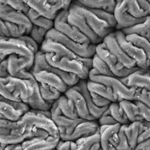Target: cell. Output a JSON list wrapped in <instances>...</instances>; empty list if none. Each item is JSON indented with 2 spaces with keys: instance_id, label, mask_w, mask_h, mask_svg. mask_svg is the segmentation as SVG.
<instances>
[{
  "instance_id": "1",
  "label": "cell",
  "mask_w": 150,
  "mask_h": 150,
  "mask_svg": "<svg viewBox=\"0 0 150 150\" xmlns=\"http://www.w3.org/2000/svg\"><path fill=\"white\" fill-rule=\"evenodd\" d=\"M49 137L59 138L58 130L49 111L30 110L16 121L0 117V143L2 145L18 144L31 138Z\"/></svg>"
},
{
  "instance_id": "2",
  "label": "cell",
  "mask_w": 150,
  "mask_h": 150,
  "mask_svg": "<svg viewBox=\"0 0 150 150\" xmlns=\"http://www.w3.org/2000/svg\"><path fill=\"white\" fill-rule=\"evenodd\" d=\"M116 30H124L142 23L150 16V3L147 0H121L113 11Z\"/></svg>"
},
{
  "instance_id": "3",
  "label": "cell",
  "mask_w": 150,
  "mask_h": 150,
  "mask_svg": "<svg viewBox=\"0 0 150 150\" xmlns=\"http://www.w3.org/2000/svg\"><path fill=\"white\" fill-rule=\"evenodd\" d=\"M47 63L51 67L64 72L76 75L81 80H87L91 69V59H74L59 56L50 52H43Z\"/></svg>"
},
{
  "instance_id": "4",
  "label": "cell",
  "mask_w": 150,
  "mask_h": 150,
  "mask_svg": "<svg viewBox=\"0 0 150 150\" xmlns=\"http://www.w3.org/2000/svg\"><path fill=\"white\" fill-rule=\"evenodd\" d=\"M38 50L39 45L29 35L0 40V54L7 56L13 54L21 56H35Z\"/></svg>"
},
{
  "instance_id": "5",
  "label": "cell",
  "mask_w": 150,
  "mask_h": 150,
  "mask_svg": "<svg viewBox=\"0 0 150 150\" xmlns=\"http://www.w3.org/2000/svg\"><path fill=\"white\" fill-rule=\"evenodd\" d=\"M88 80L98 82L110 87L117 96L118 102L123 100H134L136 88L127 86L120 78L114 76H105L98 74L95 69L91 68L88 74Z\"/></svg>"
},
{
  "instance_id": "6",
  "label": "cell",
  "mask_w": 150,
  "mask_h": 150,
  "mask_svg": "<svg viewBox=\"0 0 150 150\" xmlns=\"http://www.w3.org/2000/svg\"><path fill=\"white\" fill-rule=\"evenodd\" d=\"M30 9L54 21L61 11L67 9L73 0H22Z\"/></svg>"
},
{
  "instance_id": "7",
  "label": "cell",
  "mask_w": 150,
  "mask_h": 150,
  "mask_svg": "<svg viewBox=\"0 0 150 150\" xmlns=\"http://www.w3.org/2000/svg\"><path fill=\"white\" fill-rule=\"evenodd\" d=\"M45 38L57 42L72 51L77 56L82 58H92L96 54V45L80 44L73 41L62 33L52 28L47 31Z\"/></svg>"
},
{
  "instance_id": "8",
  "label": "cell",
  "mask_w": 150,
  "mask_h": 150,
  "mask_svg": "<svg viewBox=\"0 0 150 150\" xmlns=\"http://www.w3.org/2000/svg\"><path fill=\"white\" fill-rule=\"evenodd\" d=\"M113 33L120 48L130 58L135 62L137 67L141 70H150L149 61L142 49L129 42L122 30H116Z\"/></svg>"
},
{
  "instance_id": "9",
  "label": "cell",
  "mask_w": 150,
  "mask_h": 150,
  "mask_svg": "<svg viewBox=\"0 0 150 150\" xmlns=\"http://www.w3.org/2000/svg\"><path fill=\"white\" fill-rule=\"evenodd\" d=\"M96 54L105 62L115 77L124 78L134 72L133 70H129L122 65L116 56L106 48L103 42L96 45Z\"/></svg>"
},
{
  "instance_id": "10",
  "label": "cell",
  "mask_w": 150,
  "mask_h": 150,
  "mask_svg": "<svg viewBox=\"0 0 150 150\" xmlns=\"http://www.w3.org/2000/svg\"><path fill=\"white\" fill-rule=\"evenodd\" d=\"M53 22V28L56 30L73 41L80 44H91L85 35L68 23L67 21V9L61 11L54 19Z\"/></svg>"
},
{
  "instance_id": "11",
  "label": "cell",
  "mask_w": 150,
  "mask_h": 150,
  "mask_svg": "<svg viewBox=\"0 0 150 150\" xmlns=\"http://www.w3.org/2000/svg\"><path fill=\"white\" fill-rule=\"evenodd\" d=\"M129 123L134 121L150 122V108L138 100H123L119 102Z\"/></svg>"
},
{
  "instance_id": "12",
  "label": "cell",
  "mask_w": 150,
  "mask_h": 150,
  "mask_svg": "<svg viewBox=\"0 0 150 150\" xmlns=\"http://www.w3.org/2000/svg\"><path fill=\"white\" fill-rule=\"evenodd\" d=\"M59 138L56 137L35 138L18 144L6 145L3 150H52L57 146Z\"/></svg>"
},
{
  "instance_id": "13",
  "label": "cell",
  "mask_w": 150,
  "mask_h": 150,
  "mask_svg": "<svg viewBox=\"0 0 150 150\" xmlns=\"http://www.w3.org/2000/svg\"><path fill=\"white\" fill-rule=\"evenodd\" d=\"M40 70H48L52 71V72L55 73L57 75H59L70 88L74 86V85L79 83L80 81H81L76 75L64 72L63 70H59V69L54 68L50 65H49V63H47L46 59L45 58V55L43 53V52H42L39 49L35 55V60H34L33 67L31 69V73H35Z\"/></svg>"
},
{
  "instance_id": "14",
  "label": "cell",
  "mask_w": 150,
  "mask_h": 150,
  "mask_svg": "<svg viewBox=\"0 0 150 150\" xmlns=\"http://www.w3.org/2000/svg\"><path fill=\"white\" fill-rule=\"evenodd\" d=\"M103 42L105 44L106 48L116 56V58L118 59V61L121 63L122 65L124 66L125 67L129 69V70H133V71L139 70V68L136 65L135 62L132 59L130 58L124 52V50L120 48L117 39H116V38H115L113 31L112 33H110V35H108L103 39Z\"/></svg>"
},
{
  "instance_id": "15",
  "label": "cell",
  "mask_w": 150,
  "mask_h": 150,
  "mask_svg": "<svg viewBox=\"0 0 150 150\" xmlns=\"http://www.w3.org/2000/svg\"><path fill=\"white\" fill-rule=\"evenodd\" d=\"M64 95L73 102L80 118L87 120H96L92 117L89 112L85 98L83 96L77 84L70 88L64 93Z\"/></svg>"
},
{
  "instance_id": "16",
  "label": "cell",
  "mask_w": 150,
  "mask_h": 150,
  "mask_svg": "<svg viewBox=\"0 0 150 150\" xmlns=\"http://www.w3.org/2000/svg\"><path fill=\"white\" fill-rule=\"evenodd\" d=\"M0 19L17 25L23 26L30 29L32 28V23L26 14L13 9L4 0H0Z\"/></svg>"
},
{
  "instance_id": "17",
  "label": "cell",
  "mask_w": 150,
  "mask_h": 150,
  "mask_svg": "<svg viewBox=\"0 0 150 150\" xmlns=\"http://www.w3.org/2000/svg\"><path fill=\"white\" fill-rule=\"evenodd\" d=\"M33 76L38 83H42L51 86L64 94L70 87L59 75L48 70H40L32 73Z\"/></svg>"
},
{
  "instance_id": "18",
  "label": "cell",
  "mask_w": 150,
  "mask_h": 150,
  "mask_svg": "<svg viewBox=\"0 0 150 150\" xmlns=\"http://www.w3.org/2000/svg\"><path fill=\"white\" fill-rule=\"evenodd\" d=\"M30 109L26 103L20 102H0V117L11 121H16Z\"/></svg>"
},
{
  "instance_id": "19",
  "label": "cell",
  "mask_w": 150,
  "mask_h": 150,
  "mask_svg": "<svg viewBox=\"0 0 150 150\" xmlns=\"http://www.w3.org/2000/svg\"><path fill=\"white\" fill-rule=\"evenodd\" d=\"M127 86L150 91V70H137L126 77L120 78Z\"/></svg>"
},
{
  "instance_id": "20",
  "label": "cell",
  "mask_w": 150,
  "mask_h": 150,
  "mask_svg": "<svg viewBox=\"0 0 150 150\" xmlns=\"http://www.w3.org/2000/svg\"><path fill=\"white\" fill-rule=\"evenodd\" d=\"M87 88L90 92L97 94L98 96H100L103 98H107L111 103L113 102H118L117 96H115L114 92L110 87L106 86L105 84L98 83V82L92 81L90 80H86Z\"/></svg>"
},
{
  "instance_id": "21",
  "label": "cell",
  "mask_w": 150,
  "mask_h": 150,
  "mask_svg": "<svg viewBox=\"0 0 150 150\" xmlns=\"http://www.w3.org/2000/svg\"><path fill=\"white\" fill-rule=\"evenodd\" d=\"M56 103H57V105L59 108L61 112L64 116L69 117L70 119H81V118H80L78 114H77L76 108H75L72 101L70 100L69 98H67L64 94H63L59 98L58 100L56 101Z\"/></svg>"
},
{
  "instance_id": "22",
  "label": "cell",
  "mask_w": 150,
  "mask_h": 150,
  "mask_svg": "<svg viewBox=\"0 0 150 150\" xmlns=\"http://www.w3.org/2000/svg\"><path fill=\"white\" fill-rule=\"evenodd\" d=\"M38 88H39L40 94H41L42 98L51 105L54 103H56L59 99V98L63 95V93L58 91L57 89L49 86L47 84L38 83Z\"/></svg>"
},
{
  "instance_id": "23",
  "label": "cell",
  "mask_w": 150,
  "mask_h": 150,
  "mask_svg": "<svg viewBox=\"0 0 150 150\" xmlns=\"http://www.w3.org/2000/svg\"><path fill=\"white\" fill-rule=\"evenodd\" d=\"M125 37L129 42L142 49L150 63V42L144 37L134 33L125 34Z\"/></svg>"
},
{
  "instance_id": "24",
  "label": "cell",
  "mask_w": 150,
  "mask_h": 150,
  "mask_svg": "<svg viewBox=\"0 0 150 150\" xmlns=\"http://www.w3.org/2000/svg\"><path fill=\"white\" fill-rule=\"evenodd\" d=\"M124 34L134 33L142 36L150 42V16H148L142 23L137 25L122 30Z\"/></svg>"
},
{
  "instance_id": "25",
  "label": "cell",
  "mask_w": 150,
  "mask_h": 150,
  "mask_svg": "<svg viewBox=\"0 0 150 150\" xmlns=\"http://www.w3.org/2000/svg\"><path fill=\"white\" fill-rule=\"evenodd\" d=\"M108 110L117 124H129L127 117L124 110L120 105L119 102H113V103H110V105L108 107Z\"/></svg>"
},
{
  "instance_id": "26",
  "label": "cell",
  "mask_w": 150,
  "mask_h": 150,
  "mask_svg": "<svg viewBox=\"0 0 150 150\" xmlns=\"http://www.w3.org/2000/svg\"><path fill=\"white\" fill-rule=\"evenodd\" d=\"M91 68L95 69L100 74L105 76H114L105 62L102 60L96 54H95L91 59Z\"/></svg>"
},
{
  "instance_id": "27",
  "label": "cell",
  "mask_w": 150,
  "mask_h": 150,
  "mask_svg": "<svg viewBox=\"0 0 150 150\" xmlns=\"http://www.w3.org/2000/svg\"><path fill=\"white\" fill-rule=\"evenodd\" d=\"M49 30H47L45 28H41V27H38V26H32L31 30H30L29 36L37 43L38 45H41L43 41L45 38L46 36L47 31Z\"/></svg>"
},
{
  "instance_id": "28",
  "label": "cell",
  "mask_w": 150,
  "mask_h": 150,
  "mask_svg": "<svg viewBox=\"0 0 150 150\" xmlns=\"http://www.w3.org/2000/svg\"><path fill=\"white\" fill-rule=\"evenodd\" d=\"M4 1L10 6L13 7V9L26 14V16H27V13L30 9V8L22 0H4Z\"/></svg>"
},
{
  "instance_id": "29",
  "label": "cell",
  "mask_w": 150,
  "mask_h": 150,
  "mask_svg": "<svg viewBox=\"0 0 150 150\" xmlns=\"http://www.w3.org/2000/svg\"><path fill=\"white\" fill-rule=\"evenodd\" d=\"M89 94H90V96H91V98L93 103L98 107L108 108L109 105H110V103H111V102L110 100H108L107 98H103L100 96H98L97 94L90 92V91H89Z\"/></svg>"
},
{
  "instance_id": "30",
  "label": "cell",
  "mask_w": 150,
  "mask_h": 150,
  "mask_svg": "<svg viewBox=\"0 0 150 150\" xmlns=\"http://www.w3.org/2000/svg\"><path fill=\"white\" fill-rule=\"evenodd\" d=\"M80 4L91 9H99L100 0H75Z\"/></svg>"
},
{
  "instance_id": "31",
  "label": "cell",
  "mask_w": 150,
  "mask_h": 150,
  "mask_svg": "<svg viewBox=\"0 0 150 150\" xmlns=\"http://www.w3.org/2000/svg\"><path fill=\"white\" fill-rule=\"evenodd\" d=\"M10 75L8 71V63L7 58L0 63V77H7Z\"/></svg>"
},
{
  "instance_id": "32",
  "label": "cell",
  "mask_w": 150,
  "mask_h": 150,
  "mask_svg": "<svg viewBox=\"0 0 150 150\" xmlns=\"http://www.w3.org/2000/svg\"><path fill=\"white\" fill-rule=\"evenodd\" d=\"M0 36L3 38H9L10 35H9V30L7 28L5 21H3L2 19H0Z\"/></svg>"
},
{
  "instance_id": "33",
  "label": "cell",
  "mask_w": 150,
  "mask_h": 150,
  "mask_svg": "<svg viewBox=\"0 0 150 150\" xmlns=\"http://www.w3.org/2000/svg\"><path fill=\"white\" fill-rule=\"evenodd\" d=\"M72 142H62L59 141L56 147V150H71Z\"/></svg>"
},
{
  "instance_id": "34",
  "label": "cell",
  "mask_w": 150,
  "mask_h": 150,
  "mask_svg": "<svg viewBox=\"0 0 150 150\" xmlns=\"http://www.w3.org/2000/svg\"><path fill=\"white\" fill-rule=\"evenodd\" d=\"M134 150H150V138L139 143Z\"/></svg>"
},
{
  "instance_id": "35",
  "label": "cell",
  "mask_w": 150,
  "mask_h": 150,
  "mask_svg": "<svg viewBox=\"0 0 150 150\" xmlns=\"http://www.w3.org/2000/svg\"><path fill=\"white\" fill-rule=\"evenodd\" d=\"M7 57H8V56H6V55H3V54H0V63H1L2 61L4 60V59H6Z\"/></svg>"
},
{
  "instance_id": "36",
  "label": "cell",
  "mask_w": 150,
  "mask_h": 150,
  "mask_svg": "<svg viewBox=\"0 0 150 150\" xmlns=\"http://www.w3.org/2000/svg\"><path fill=\"white\" fill-rule=\"evenodd\" d=\"M1 39H5V38H2L1 36H0V40H1Z\"/></svg>"
},
{
  "instance_id": "37",
  "label": "cell",
  "mask_w": 150,
  "mask_h": 150,
  "mask_svg": "<svg viewBox=\"0 0 150 150\" xmlns=\"http://www.w3.org/2000/svg\"><path fill=\"white\" fill-rule=\"evenodd\" d=\"M147 1H148V2H149V3H150V0H147Z\"/></svg>"
},
{
  "instance_id": "38",
  "label": "cell",
  "mask_w": 150,
  "mask_h": 150,
  "mask_svg": "<svg viewBox=\"0 0 150 150\" xmlns=\"http://www.w3.org/2000/svg\"><path fill=\"white\" fill-rule=\"evenodd\" d=\"M52 150H56V148H55V149H52Z\"/></svg>"
}]
</instances>
